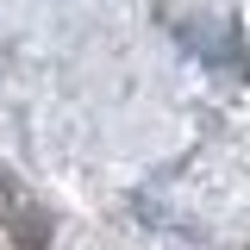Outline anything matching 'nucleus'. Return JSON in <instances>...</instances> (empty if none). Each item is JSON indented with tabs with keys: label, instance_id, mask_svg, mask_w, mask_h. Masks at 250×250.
Returning a JSON list of instances; mask_svg holds the SVG:
<instances>
[{
	"label": "nucleus",
	"instance_id": "f257e3e1",
	"mask_svg": "<svg viewBox=\"0 0 250 250\" xmlns=\"http://www.w3.org/2000/svg\"><path fill=\"white\" fill-rule=\"evenodd\" d=\"M19 219V188L6 182V169H0V225H13Z\"/></svg>",
	"mask_w": 250,
	"mask_h": 250
}]
</instances>
